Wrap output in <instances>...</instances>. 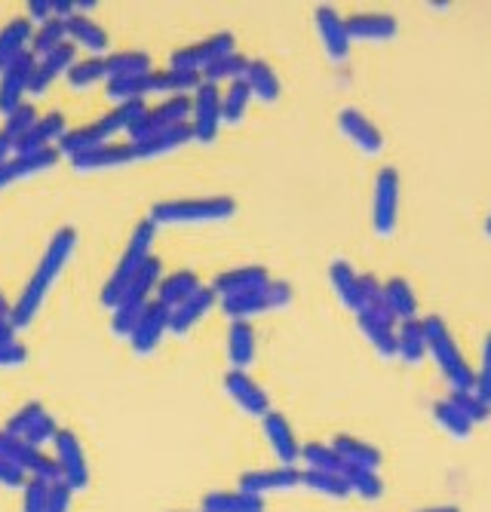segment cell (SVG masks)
<instances>
[{
    "label": "cell",
    "mask_w": 491,
    "mask_h": 512,
    "mask_svg": "<svg viewBox=\"0 0 491 512\" xmlns=\"http://www.w3.org/2000/svg\"><path fill=\"white\" fill-rule=\"evenodd\" d=\"M182 123H191V96H169L154 108L148 105L139 114V120L129 126V142H142V138H151Z\"/></svg>",
    "instance_id": "obj_8"
},
{
    "label": "cell",
    "mask_w": 491,
    "mask_h": 512,
    "mask_svg": "<svg viewBox=\"0 0 491 512\" xmlns=\"http://www.w3.org/2000/svg\"><path fill=\"white\" fill-rule=\"evenodd\" d=\"M396 356L406 359L409 365H418L427 356V335H424L421 319H409L396 325Z\"/></svg>",
    "instance_id": "obj_37"
},
{
    "label": "cell",
    "mask_w": 491,
    "mask_h": 512,
    "mask_svg": "<svg viewBox=\"0 0 491 512\" xmlns=\"http://www.w3.org/2000/svg\"><path fill=\"white\" fill-rule=\"evenodd\" d=\"M485 234H488V237H491V218H488V221H485Z\"/></svg>",
    "instance_id": "obj_62"
},
{
    "label": "cell",
    "mask_w": 491,
    "mask_h": 512,
    "mask_svg": "<svg viewBox=\"0 0 491 512\" xmlns=\"http://www.w3.org/2000/svg\"><path fill=\"white\" fill-rule=\"evenodd\" d=\"M28 359V350L25 344L19 341H10V344H0V368H16Z\"/></svg>",
    "instance_id": "obj_54"
},
{
    "label": "cell",
    "mask_w": 491,
    "mask_h": 512,
    "mask_svg": "<svg viewBox=\"0 0 491 512\" xmlns=\"http://www.w3.org/2000/svg\"><path fill=\"white\" fill-rule=\"evenodd\" d=\"M237 212V203L231 197H185V200H160L151 206V221L157 227L163 224H209L225 221Z\"/></svg>",
    "instance_id": "obj_6"
},
{
    "label": "cell",
    "mask_w": 491,
    "mask_h": 512,
    "mask_svg": "<svg viewBox=\"0 0 491 512\" xmlns=\"http://www.w3.org/2000/svg\"><path fill=\"white\" fill-rule=\"evenodd\" d=\"M225 393L231 396V402L240 411H246L252 417H264L267 411H271V396H267L264 387L243 368H231L225 375Z\"/></svg>",
    "instance_id": "obj_14"
},
{
    "label": "cell",
    "mask_w": 491,
    "mask_h": 512,
    "mask_svg": "<svg viewBox=\"0 0 491 512\" xmlns=\"http://www.w3.org/2000/svg\"><path fill=\"white\" fill-rule=\"evenodd\" d=\"M71 488L59 479V482H53L50 485V509L47 512H68V506H71Z\"/></svg>",
    "instance_id": "obj_55"
},
{
    "label": "cell",
    "mask_w": 491,
    "mask_h": 512,
    "mask_svg": "<svg viewBox=\"0 0 491 512\" xmlns=\"http://www.w3.org/2000/svg\"><path fill=\"white\" fill-rule=\"evenodd\" d=\"M418 512H461L458 506H427V509H418Z\"/></svg>",
    "instance_id": "obj_61"
},
{
    "label": "cell",
    "mask_w": 491,
    "mask_h": 512,
    "mask_svg": "<svg viewBox=\"0 0 491 512\" xmlns=\"http://www.w3.org/2000/svg\"><path fill=\"white\" fill-rule=\"evenodd\" d=\"M301 485V470L298 467H271V470H249L240 476V488L255 494V497H267V494H280V491H292Z\"/></svg>",
    "instance_id": "obj_21"
},
{
    "label": "cell",
    "mask_w": 491,
    "mask_h": 512,
    "mask_svg": "<svg viewBox=\"0 0 491 512\" xmlns=\"http://www.w3.org/2000/svg\"><path fill=\"white\" fill-rule=\"evenodd\" d=\"M467 417H470V421H473V427L476 424H482L485 421V417L491 414V405H485L473 390H452V396H449Z\"/></svg>",
    "instance_id": "obj_50"
},
{
    "label": "cell",
    "mask_w": 491,
    "mask_h": 512,
    "mask_svg": "<svg viewBox=\"0 0 491 512\" xmlns=\"http://www.w3.org/2000/svg\"><path fill=\"white\" fill-rule=\"evenodd\" d=\"M34 56L31 50L22 53L19 59H13L4 71H0V114H10L16 111L25 96H28V86H31V74H34Z\"/></svg>",
    "instance_id": "obj_13"
},
{
    "label": "cell",
    "mask_w": 491,
    "mask_h": 512,
    "mask_svg": "<svg viewBox=\"0 0 491 512\" xmlns=\"http://www.w3.org/2000/svg\"><path fill=\"white\" fill-rule=\"evenodd\" d=\"M62 43H68V31H65V19H47V22H40L31 34V56L34 59H43V56H50L53 50H59Z\"/></svg>",
    "instance_id": "obj_39"
},
{
    "label": "cell",
    "mask_w": 491,
    "mask_h": 512,
    "mask_svg": "<svg viewBox=\"0 0 491 512\" xmlns=\"http://www.w3.org/2000/svg\"><path fill=\"white\" fill-rule=\"evenodd\" d=\"M338 129H341V135L347 138V142H353L356 148H360L363 154H369V157H375V154L384 151V135H381V129L363 111L344 108L338 114Z\"/></svg>",
    "instance_id": "obj_18"
},
{
    "label": "cell",
    "mask_w": 491,
    "mask_h": 512,
    "mask_svg": "<svg viewBox=\"0 0 491 512\" xmlns=\"http://www.w3.org/2000/svg\"><path fill=\"white\" fill-rule=\"evenodd\" d=\"M433 421L449 433V436H455V439H467L470 433H473V421L470 417L452 402V399H439L436 405H433Z\"/></svg>",
    "instance_id": "obj_42"
},
{
    "label": "cell",
    "mask_w": 491,
    "mask_h": 512,
    "mask_svg": "<svg viewBox=\"0 0 491 512\" xmlns=\"http://www.w3.org/2000/svg\"><path fill=\"white\" fill-rule=\"evenodd\" d=\"M10 341H16V325H13V319L0 316V344H10Z\"/></svg>",
    "instance_id": "obj_59"
},
{
    "label": "cell",
    "mask_w": 491,
    "mask_h": 512,
    "mask_svg": "<svg viewBox=\"0 0 491 512\" xmlns=\"http://www.w3.org/2000/svg\"><path fill=\"white\" fill-rule=\"evenodd\" d=\"M154 240H157V224L151 218H145V221H139L136 227H132L129 243H126L120 261L114 264L111 276L105 279V286H102V295L99 298H102L105 307H114L120 301V295L126 292V286L148 264V258L154 255Z\"/></svg>",
    "instance_id": "obj_2"
},
{
    "label": "cell",
    "mask_w": 491,
    "mask_h": 512,
    "mask_svg": "<svg viewBox=\"0 0 491 512\" xmlns=\"http://www.w3.org/2000/svg\"><path fill=\"white\" fill-rule=\"evenodd\" d=\"M347 37L353 40H366V43H384L399 34V22L390 13H353L344 19Z\"/></svg>",
    "instance_id": "obj_25"
},
{
    "label": "cell",
    "mask_w": 491,
    "mask_h": 512,
    "mask_svg": "<svg viewBox=\"0 0 491 512\" xmlns=\"http://www.w3.org/2000/svg\"><path fill=\"white\" fill-rule=\"evenodd\" d=\"M22 488H25L22 512H47L50 509V482L28 479Z\"/></svg>",
    "instance_id": "obj_52"
},
{
    "label": "cell",
    "mask_w": 491,
    "mask_h": 512,
    "mask_svg": "<svg viewBox=\"0 0 491 512\" xmlns=\"http://www.w3.org/2000/svg\"><path fill=\"white\" fill-rule=\"evenodd\" d=\"M37 117H40V114H37V108H34L31 102H22L16 111H10V114L4 117V126H0V129H4L7 135H13L16 142H19V138H22V135L37 123Z\"/></svg>",
    "instance_id": "obj_48"
},
{
    "label": "cell",
    "mask_w": 491,
    "mask_h": 512,
    "mask_svg": "<svg viewBox=\"0 0 491 512\" xmlns=\"http://www.w3.org/2000/svg\"><path fill=\"white\" fill-rule=\"evenodd\" d=\"M56 448V463H59V476L71 491H80L89 485V463H86V451L80 445V439L71 430H59L53 439Z\"/></svg>",
    "instance_id": "obj_12"
},
{
    "label": "cell",
    "mask_w": 491,
    "mask_h": 512,
    "mask_svg": "<svg viewBox=\"0 0 491 512\" xmlns=\"http://www.w3.org/2000/svg\"><path fill=\"white\" fill-rule=\"evenodd\" d=\"M169 332V307H163L160 301H151L148 310L139 316L136 329L129 332V347L132 353L139 356H148L160 347V341L166 338Z\"/></svg>",
    "instance_id": "obj_15"
},
{
    "label": "cell",
    "mask_w": 491,
    "mask_h": 512,
    "mask_svg": "<svg viewBox=\"0 0 491 512\" xmlns=\"http://www.w3.org/2000/svg\"><path fill=\"white\" fill-rule=\"evenodd\" d=\"M74 249H77V230H74V227L56 230L53 240H50V246H47V252L40 255V261H37L31 279L25 283L22 295H19L16 304H13V316H10V319H13L16 329H25V325H31V322L37 319V313L43 310V304H47L53 286L59 283L62 270L68 267Z\"/></svg>",
    "instance_id": "obj_1"
},
{
    "label": "cell",
    "mask_w": 491,
    "mask_h": 512,
    "mask_svg": "<svg viewBox=\"0 0 491 512\" xmlns=\"http://www.w3.org/2000/svg\"><path fill=\"white\" fill-rule=\"evenodd\" d=\"M68 132V123H65V114L59 111H50L37 117V123L19 138V151L16 154H34V151H47V148H59V142Z\"/></svg>",
    "instance_id": "obj_24"
},
{
    "label": "cell",
    "mask_w": 491,
    "mask_h": 512,
    "mask_svg": "<svg viewBox=\"0 0 491 512\" xmlns=\"http://www.w3.org/2000/svg\"><path fill=\"white\" fill-rule=\"evenodd\" d=\"M249 105H252V89H249V83L246 80L228 83V89L221 92V123H231V126L243 123Z\"/></svg>",
    "instance_id": "obj_40"
},
{
    "label": "cell",
    "mask_w": 491,
    "mask_h": 512,
    "mask_svg": "<svg viewBox=\"0 0 491 512\" xmlns=\"http://www.w3.org/2000/svg\"><path fill=\"white\" fill-rule=\"evenodd\" d=\"M25 482H28V476L19 467H13L10 460L0 457V485H4V488H22Z\"/></svg>",
    "instance_id": "obj_56"
},
{
    "label": "cell",
    "mask_w": 491,
    "mask_h": 512,
    "mask_svg": "<svg viewBox=\"0 0 491 512\" xmlns=\"http://www.w3.org/2000/svg\"><path fill=\"white\" fill-rule=\"evenodd\" d=\"M68 160H71V166L77 172H102V169H117V166H126V163H136L139 151L132 142H108V145H99V148L80 151V154H74Z\"/></svg>",
    "instance_id": "obj_17"
},
{
    "label": "cell",
    "mask_w": 491,
    "mask_h": 512,
    "mask_svg": "<svg viewBox=\"0 0 491 512\" xmlns=\"http://www.w3.org/2000/svg\"><path fill=\"white\" fill-rule=\"evenodd\" d=\"M16 151H19V142H16L13 135H7L4 129H0V166H4L7 160H13Z\"/></svg>",
    "instance_id": "obj_58"
},
{
    "label": "cell",
    "mask_w": 491,
    "mask_h": 512,
    "mask_svg": "<svg viewBox=\"0 0 491 512\" xmlns=\"http://www.w3.org/2000/svg\"><path fill=\"white\" fill-rule=\"evenodd\" d=\"M74 62H77V46L68 40V43L59 46V50H53L50 56H43V59L34 62V74H31L28 92H31V96H43V92H47L59 77H65L71 71Z\"/></svg>",
    "instance_id": "obj_19"
},
{
    "label": "cell",
    "mask_w": 491,
    "mask_h": 512,
    "mask_svg": "<svg viewBox=\"0 0 491 512\" xmlns=\"http://www.w3.org/2000/svg\"><path fill=\"white\" fill-rule=\"evenodd\" d=\"M200 276L194 270H175L169 276L160 279V286H157V301L169 310H175L178 304H185L188 298H194L200 292Z\"/></svg>",
    "instance_id": "obj_30"
},
{
    "label": "cell",
    "mask_w": 491,
    "mask_h": 512,
    "mask_svg": "<svg viewBox=\"0 0 491 512\" xmlns=\"http://www.w3.org/2000/svg\"><path fill=\"white\" fill-rule=\"evenodd\" d=\"M47 22V19H53V0H31L28 4V22Z\"/></svg>",
    "instance_id": "obj_57"
},
{
    "label": "cell",
    "mask_w": 491,
    "mask_h": 512,
    "mask_svg": "<svg viewBox=\"0 0 491 512\" xmlns=\"http://www.w3.org/2000/svg\"><path fill=\"white\" fill-rule=\"evenodd\" d=\"M228 359L234 368H249L255 362V329L252 322L234 319L228 329Z\"/></svg>",
    "instance_id": "obj_38"
},
{
    "label": "cell",
    "mask_w": 491,
    "mask_h": 512,
    "mask_svg": "<svg viewBox=\"0 0 491 512\" xmlns=\"http://www.w3.org/2000/svg\"><path fill=\"white\" fill-rule=\"evenodd\" d=\"M56 433H59V427H56V421H53V417L50 414H43L40 417V421L22 436L28 445H34V448H43V445H47V442H53L56 439Z\"/></svg>",
    "instance_id": "obj_53"
},
{
    "label": "cell",
    "mask_w": 491,
    "mask_h": 512,
    "mask_svg": "<svg viewBox=\"0 0 491 512\" xmlns=\"http://www.w3.org/2000/svg\"><path fill=\"white\" fill-rule=\"evenodd\" d=\"M237 53V40L231 31H218V34H209L203 40H194L188 46H182V50H175L172 53V62L169 68H178V71H194L200 74L206 65L218 62V59H225Z\"/></svg>",
    "instance_id": "obj_9"
},
{
    "label": "cell",
    "mask_w": 491,
    "mask_h": 512,
    "mask_svg": "<svg viewBox=\"0 0 491 512\" xmlns=\"http://www.w3.org/2000/svg\"><path fill=\"white\" fill-rule=\"evenodd\" d=\"M145 108H148L145 102H123V105L111 108L105 117H99V120H93V123L77 126V129H68L65 138L59 142V154H62V157H74V154H80V151L108 145L117 132H129V126L139 120V114H142Z\"/></svg>",
    "instance_id": "obj_3"
},
{
    "label": "cell",
    "mask_w": 491,
    "mask_h": 512,
    "mask_svg": "<svg viewBox=\"0 0 491 512\" xmlns=\"http://www.w3.org/2000/svg\"><path fill=\"white\" fill-rule=\"evenodd\" d=\"M246 68H249V59L240 56V53H231L225 59L206 65L200 71V80L203 83H212V86H218V83H234V80H243L246 77Z\"/></svg>",
    "instance_id": "obj_45"
},
{
    "label": "cell",
    "mask_w": 491,
    "mask_h": 512,
    "mask_svg": "<svg viewBox=\"0 0 491 512\" xmlns=\"http://www.w3.org/2000/svg\"><path fill=\"white\" fill-rule=\"evenodd\" d=\"M301 485L326 500H347L350 488L341 473H323V470H301Z\"/></svg>",
    "instance_id": "obj_41"
},
{
    "label": "cell",
    "mask_w": 491,
    "mask_h": 512,
    "mask_svg": "<svg viewBox=\"0 0 491 512\" xmlns=\"http://www.w3.org/2000/svg\"><path fill=\"white\" fill-rule=\"evenodd\" d=\"M261 427H264V439L267 445H271V451L277 454L280 467H295V463L301 460V442L289 424V417L280 414V411H267L261 417Z\"/></svg>",
    "instance_id": "obj_16"
},
{
    "label": "cell",
    "mask_w": 491,
    "mask_h": 512,
    "mask_svg": "<svg viewBox=\"0 0 491 512\" xmlns=\"http://www.w3.org/2000/svg\"><path fill=\"white\" fill-rule=\"evenodd\" d=\"M65 31H68V40H71L74 46H83V50H86L89 56H105L108 43H111L108 31H105L93 16H80V13H74L71 19H65Z\"/></svg>",
    "instance_id": "obj_27"
},
{
    "label": "cell",
    "mask_w": 491,
    "mask_h": 512,
    "mask_svg": "<svg viewBox=\"0 0 491 512\" xmlns=\"http://www.w3.org/2000/svg\"><path fill=\"white\" fill-rule=\"evenodd\" d=\"M424 322V335H427V356H433V362L439 365L442 378L452 384V390H473V378L476 371L470 368L467 356L461 353L452 329L445 325L442 316H427Z\"/></svg>",
    "instance_id": "obj_4"
},
{
    "label": "cell",
    "mask_w": 491,
    "mask_h": 512,
    "mask_svg": "<svg viewBox=\"0 0 491 512\" xmlns=\"http://www.w3.org/2000/svg\"><path fill=\"white\" fill-rule=\"evenodd\" d=\"M218 295L212 292V286H203L194 298H188L185 304H178L175 310H169V332L172 335H188L194 325L215 307Z\"/></svg>",
    "instance_id": "obj_26"
},
{
    "label": "cell",
    "mask_w": 491,
    "mask_h": 512,
    "mask_svg": "<svg viewBox=\"0 0 491 512\" xmlns=\"http://www.w3.org/2000/svg\"><path fill=\"white\" fill-rule=\"evenodd\" d=\"M108 65V80H120V77H139L151 71V56L142 50H126V53H114L105 56Z\"/></svg>",
    "instance_id": "obj_43"
},
{
    "label": "cell",
    "mask_w": 491,
    "mask_h": 512,
    "mask_svg": "<svg viewBox=\"0 0 491 512\" xmlns=\"http://www.w3.org/2000/svg\"><path fill=\"white\" fill-rule=\"evenodd\" d=\"M384 301H387L390 313L396 316V322L418 319V295L409 286V279H403V276L387 279V283H384Z\"/></svg>",
    "instance_id": "obj_36"
},
{
    "label": "cell",
    "mask_w": 491,
    "mask_h": 512,
    "mask_svg": "<svg viewBox=\"0 0 491 512\" xmlns=\"http://www.w3.org/2000/svg\"><path fill=\"white\" fill-rule=\"evenodd\" d=\"M344 482L350 488V494L363 497V500H378L384 494V482L378 476V470H369V467H347L344 463Z\"/></svg>",
    "instance_id": "obj_44"
},
{
    "label": "cell",
    "mask_w": 491,
    "mask_h": 512,
    "mask_svg": "<svg viewBox=\"0 0 491 512\" xmlns=\"http://www.w3.org/2000/svg\"><path fill=\"white\" fill-rule=\"evenodd\" d=\"M473 393L491 405V332L482 344V362H479V371H476V378H473Z\"/></svg>",
    "instance_id": "obj_51"
},
{
    "label": "cell",
    "mask_w": 491,
    "mask_h": 512,
    "mask_svg": "<svg viewBox=\"0 0 491 512\" xmlns=\"http://www.w3.org/2000/svg\"><path fill=\"white\" fill-rule=\"evenodd\" d=\"M0 316H4V319H10V316H13V304L7 301V295H4V292H0Z\"/></svg>",
    "instance_id": "obj_60"
},
{
    "label": "cell",
    "mask_w": 491,
    "mask_h": 512,
    "mask_svg": "<svg viewBox=\"0 0 491 512\" xmlns=\"http://www.w3.org/2000/svg\"><path fill=\"white\" fill-rule=\"evenodd\" d=\"M314 22H317V34H320V43H323L326 56L332 62H344L347 53H350V37H347L344 16L335 7L323 4V7H317Z\"/></svg>",
    "instance_id": "obj_20"
},
{
    "label": "cell",
    "mask_w": 491,
    "mask_h": 512,
    "mask_svg": "<svg viewBox=\"0 0 491 512\" xmlns=\"http://www.w3.org/2000/svg\"><path fill=\"white\" fill-rule=\"evenodd\" d=\"M356 322H360V332L366 335V341L372 344V350L384 359L396 356V322L378 319L372 313H356Z\"/></svg>",
    "instance_id": "obj_32"
},
{
    "label": "cell",
    "mask_w": 491,
    "mask_h": 512,
    "mask_svg": "<svg viewBox=\"0 0 491 512\" xmlns=\"http://www.w3.org/2000/svg\"><path fill=\"white\" fill-rule=\"evenodd\" d=\"M301 460H304V470L344 473L341 454L332 445H326V442H307V445H301Z\"/></svg>",
    "instance_id": "obj_46"
},
{
    "label": "cell",
    "mask_w": 491,
    "mask_h": 512,
    "mask_svg": "<svg viewBox=\"0 0 491 512\" xmlns=\"http://www.w3.org/2000/svg\"><path fill=\"white\" fill-rule=\"evenodd\" d=\"M59 148H47V151H34V154H16L13 160H7L0 166V191H7L10 184L16 181H25L31 175H40V172H50L56 163H59Z\"/></svg>",
    "instance_id": "obj_22"
},
{
    "label": "cell",
    "mask_w": 491,
    "mask_h": 512,
    "mask_svg": "<svg viewBox=\"0 0 491 512\" xmlns=\"http://www.w3.org/2000/svg\"><path fill=\"white\" fill-rule=\"evenodd\" d=\"M203 512H264V497H255L243 488L237 491H209L203 497Z\"/></svg>",
    "instance_id": "obj_33"
},
{
    "label": "cell",
    "mask_w": 491,
    "mask_h": 512,
    "mask_svg": "<svg viewBox=\"0 0 491 512\" xmlns=\"http://www.w3.org/2000/svg\"><path fill=\"white\" fill-rule=\"evenodd\" d=\"M197 512H203V509H197Z\"/></svg>",
    "instance_id": "obj_63"
},
{
    "label": "cell",
    "mask_w": 491,
    "mask_h": 512,
    "mask_svg": "<svg viewBox=\"0 0 491 512\" xmlns=\"http://www.w3.org/2000/svg\"><path fill=\"white\" fill-rule=\"evenodd\" d=\"M252 89V99L264 102V105H271L280 99V92H283V83H280V74L274 71L271 62H264V59H249V68H246V77H243Z\"/></svg>",
    "instance_id": "obj_31"
},
{
    "label": "cell",
    "mask_w": 491,
    "mask_h": 512,
    "mask_svg": "<svg viewBox=\"0 0 491 512\" xmlns=\"http://www.w3.org/2000/svg\"><path fill=\"white\" fill-rule=\"evenodd\" d=\"M292 304V286L286 279H267L264 286L246 292V295H234V298H221V310H225L234 319H243V322H252L255 316L261 313H271V310H280Z\"/></svg>",
    "instance_id": "obj_7"
},
{
    "label": "cell",
    "mask_w": 491,
    "mask_h": 512,
    "mask_svg": "<svg viewBox=\"0 0 491 512\" xmlns=\"http://www.w3.org/2000/svg\"><path fill=\"white\" fill-rule=\"evenodd\" d=\"M43 414H47V411H43V405H40V402H28V405H22V408L10 417L4 430H7L10 436H19V439H22V436H25V433L40 421Z\"/></svg>",
    "instance_id": "obj_49"
},
{
    "label": "cell",
    "mask_w": 491,
    "mask_h": 512,
    "mask_svg": "<svg viewBox=\"0 0 491 512\" xmlns=\"http://www.w3.org/2000/svg\"><path fill=\"white\" fill-rule=\"evenodd\" d=\"M160 279H163V264H160L157 255H151L148 264L139 270V276L126 286V292L120 295V301L111 307V332H114V335L129 338V332L136 329L139 316L148 310L151 295L157 292Z\"/></svg>",
    "instance_id": "obj_5"
},
{
    "label": "cell",
    "mask_w": 491,
    "mask_h": 512,
    "mask_svg": "<svg viewBox=\"0 0 491 512\" xmlns=\"http://www.w3.org/2000/svg\"><path fill=\"white\" fill-rule=\"evenodd\" d=\"M31 34H34V28L28 19H10L4 28H0V71H4L13 59H19L22 53H28Z\"/></svg>",
    "instance_id": "obj_35"
},
{
    "label": "cell",
    "mask_w": 491,
    "mask_h": 512,
    "mask_svg": "<svg viewBox=\"0 0 491 512\" xmlns=\"http://www.w3.org/2000/svg\"><path fill=\"white\" fill-rule=\"evenodd\" d=\"M65 77H68V83H71L74 89H89V86H96V83H108L105 56H86V59H77Z\"/></svg>",
    "instance_id": "obj_47"
},
{
    "label": "cell",
    "mask_w": 491,
    "mask_h": 512,
    "mask_svg": "<svg viewBox=\"0 0 491 512\" xmlns=\"http://www.w3.org/2000/svg\"><path fill=\"white\" fill-rule=\"evenodd\" d=\"M329 283L338 295V301L353 310V313H360L363 310V283H360V273L353 270V264L347 261H332L329 264Z\"/></svg>",
    "instance_id": "obj_29"
},
{
    "label": "cell",
    "mask_w": 491,
    "mask_h": 512,
    "mask_svg": "<svg viewBox=\"0 0 491 512\" xmlns=\"http://www.w3.org/2000/svg\"><path fill=\"white\" fill-rule=\"evenodd\" d=\"M271 273L261 264H243V267H231V270H221L212 279V292L221 298H234V295H246L258 286H264Z\"/></svg>",
    "instance_id": "obj_23"
},
{
    "label": "cell",
    "mask_w": 491,
    "mask_h": 512,
    "mask_svg": "<svg viewBox=\"0 0 491 512\" xmlns=\"http://www.w3.org/2000/svg\"><path fill=\"white\" fill-rule=\"evenodd\" d=\"M399 221V172L393 166L378 169L372 191V227L378 237H390Z\"/></svg>",
    "instance_id": "obj_10"
},
{
    "label": "cell",
    "mask_w": 491,
    "mask_h": 512,
    "mask_svg": "<svg viewBox=\"0 0 491 512\" xmlns=\"http://www.w3.org/2000/svg\"><path fill=\"white\" fill-rule=\"evenodd\" d=\"M332 448L341 454V460L347 463V467H369V470H378L381 467V451L366 442V439H356V436H335L332 439Z\"/></svg>",
    "instance_id": "obj_34"
},
{
    "label": "cell",
    "mask_w": 491,
    "mask_h": 512,
    "mask_svg": "<svg viewBox=\"0 0 491 512\" xmlns=\"http://www.w3.org/2000/svg\"><path fill=\"white\" fill-rule=\"evenodd\" d=\"M191 129L194 142L212 145L221 129V89L212 83H200L191 92Z\"/></svg>",
    "instance_id": "obj_11"
},
{
    "label": "cell",
    "mask_w": 491,
    "mask_h": 512,
    "mask_svg": "<svg viewBox=\"0 0 491 512\" xmlns=\"http://www.w3.org/2000/svg\"><path fill=\"white\" fill-rule=\"evenodd\" d=\"M188 142H194V129L191 123H182V126H172L166 132H157L151 138H142V142H132L139 151V160H154V157H166L178 148H185Z\"/></svg>",
    "instance_id": "obj_28"
}]
</instances>
